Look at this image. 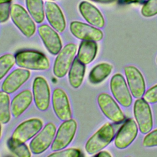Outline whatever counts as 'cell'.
Instances as JSON below:
<instances>
[{
    "label": "cell",
    "instance_id": "1",
    "mask_svg": "<svg viewBox=\"0 0 157 157\" xmlns=\"http://www.w3.org/2000/svg\"><path fill=\"white\" fill-rule=\"evenodd\" d=\"M17 66L22 68L35 71H45L50 67L47 57L41 52L34 50H23L15 56Z\"/></svg>",
    "mask_w": 157,
    "mask_h": 157
},
{
    "label": "cell",
    "instance_id": "2",
    "mask_svg": "<svg viewBox=\"0 0 157 157\" xmlns=\"http://www.w3.org/2000/svg\"><path fill=\"white\" fill-rule=\"evenodd\" d=\"M114 136L112 124L105 123L88 140L85 146L86 151L90 155L97 153L111 142Z\"/></svg>",
    "mask_w": 157,
    "mask_h": 157
},
{
    "label": "cell",
    "instance_id": "3",
    "mask_svg": "<svg viewBox=\"0 0 157 157\" xmlns=\"http://www.w3.org/2000/svg\"><path fill=\"white\" fill-rule=\"evenodd\" d=\"M10 15L13 23L24 36L31 37L34 34L35 23L31 16L21 5L12 4L10 6Z\"/></svg>",
    "mask_w": 157,
    "mask_h": 157
},
{
    "label": "cell",
    "instance_id": "4",
    "mask_svg": "<svg viewBox=\"0 0 157 157\" xmlns=\"http://www.w3.org/2000/svg\"><path fill=\"white\" fill-rule=\"evenodd\" d=\"M77 52V45L74 43L66 45L58 53L55 60L53 71L58 77H64L69 71Z\"/></svg>",
    "mask_w": 157,
    "mask_h": 157
},
{
    "label": "cell",
    "instance_id": "5",
    "mask_svg": "<svg viewBox=\"0 0 157 157\" xmlns=\"http://www.w3.org/2000/svg\"><path fill=\"white\" fill-rule=\"evenodd\" d=\"M77 128V122L74 119L71 118L64 121L57 130L52 144L51 150L52 151H58L68 146L75 136Z\"/></svg>",
    "mask_w": 157,
    "mask_h": 157
},
{
    "label": "cell",
    "instance_id": "6",
    "mask_svg": "<svg viewBox=\"0 0 157 157\" xmlns=\"http://www.w3.org/2000/svg\"><path fill=\"white\" fill-rule=\"evenodd\" d=\"M133 110L140 132L147 134L153 127V117L148 102L143 98L137 99L134 102Z\"/></svg>",
    "mask_w": 157,
    "mask_h": 157
},
{
    "label": "cell",
    "instance_id": "7",
    "mask_svg": "<svg viewBox=\"0 0 157 157\" xmlns=\"http://www.w3.org/2000/svg\"><path fill=\"white\" fill-rule=\"evenodd\" d=\"M55 133V125L51 122L47 123L31 141L29 144L31 151L36 155L45 151L52 144Z\"/></svg>",
    "mask_w": 157,
    "mask_h": 157
},
{
    "label": "cell",
    "instance_id": "8",
    "mask_svg": "<svg viewBox=\"0 0 157 157\" xmlns=\"http://www.w3.org/2000/svg\"><path fill=\"white\" fill-rule=\"evenodd\" d=\"M43 122L39 118H31L20 123L14 130L12 139L17 143H25L35 136L42 129Z\"/></svg>",
    "mask_w": 157,
    "mask_h": 157
},
{
    "label": "cell",
    "instance_id": "9",
    "mask_svg": "<svg viewBox=\"0 0 157 157\" xmlns=\"http://www.w3.org/2000/svg\"><path fill=\"white\" fill-rule=\"evenodd\" d=\"M111 92L117 101L124 107H129L132 103V96L123 76L117 73L110 80Z\"/></svg>",
    "mask_w": 157,
    "mask_h": 157
},
{
    "label": "cell",
    "instance_id": "10",
    "mask_svg": "<svg viewBox=\"0 0 157 157\" xmlns=\"http://www.w3.org/2000/svg\"><path fill=\"white\" fill-rule=\"evenodd\" d=\"M33 93L34 102L37 108L46 110L50 104V91L47 80L42 77H36L33 83Z\"/></svg>",
    "mask_w": 157,
    "mask_h": 157
},
{
    "label": "cell",
    "instance_id": "11",
    "mask_svg": "<svg viewBox=\"0 0 157 157\" xmlns=\"http://www.w3.org/2000/svg\"><path fill=\"white\" fill-rule=\"evenodd\" d=\"M98 103L102 112L112 121L119 123L124 120L122 110L115 101L107 93H101L98 97Z\"/></svg>",
    "mask_w": 157,
    "mask_h": 157
},
{
    "label": "cell",
    "instance_id": "12",
    "mask_svg": "<svg viewBox=\"0 0 157 157\" xmlns=\"http://www.w3.org/2000/svg\"><path fill=\"white\" fill-rule=\"evenodd\" d=\"M70 31L77 39L83 40L99 41L103 37V33L98 28L80 21H74L70 24Z\"/></svg>",
    "mask_w": 157,
    "mask_h": 157
},
{
    "label": "cell",
    "instance_id": "13",
    "mask_svg": "<svg viewBox=\"0 0 157 157\" xmlns=\"http://www.w3.org/2000/svg\"><path fill=\"white\" fill-rule=\"evenodd\" d=\"M137 133L136 121L132 118L128 120L118 130L114 140L115 145L119 149L126 148L134 140Z\"/></svg>",
    "mask_w": 157,
    "mask_h": 157
},
{
    "label": "cell",
    "instance_id": "14",
    "mask_svg": "<svg viewBox=\"0 0 157 157\" xmlns=\"http://www.w3.org/2000/svg\"><path fill=\"white\" fill-rule=\"evenodd\" d=\"M124 71L132 96L135 98H141L145 91V82L142 74L137 67L132 66L125 67Z\"/></svg>",
    "mask_w": 157,
    "mask_h": 157
},
{
    "label": "cell",
    "instance_id": "15",
    "mask_svg": "<svg viewBox=\"0 0 157 157\" xmlns=\"http://www.w3.org/2000/svg\"><path fill=\"white\" fill-rule=\"evenodd\" d=\"M52 106L56 117L62 121L72 118V112L66 93L61 88H56L52 94Z\"/></svg>",
    "mask_w": 157,
    "mask_h": 157
},
{
    "label": "cell",
    "instance_id": "16",
    "mask_svg": "<svg viewBox=\"0 0 157 157\" xmlns=\"http://www.w3.org/2000/svg\"><path fill=\"white\" fill-rule=\"evenodd\" d=\"M38 33L45 48L52 55H57L62 49L61 40L56 31L48 25H42L38 28Z\"/></svg>",
    "mask_w": 157,
    "mask_h": 157
},
{
    "label": "cell",
    "instance_id": "17",
    "mask_svg": "<svg viewBox=\"0 0 157 157\" xmlns=\"http://www.w3.org/2000/svg\"><path fill=\"white\" fill-rule=\"evenodd\" d=\"M30 72L28 69H16L5 78L1 85V89L8 94L15 92L29 78Z\"/></svg>",
    "mask_w": 157,
    "mask_h": 157
},
{
    "label": "cell",
    "instance_id": "18",
    "mask_svg": "<svg viewBox=\"0 0 157 157\" xmlns=\"http://www.w3.org/2000/svg\"><path fill=\"white\" fill-rule=\"evenodd\" d=\"M45 13L52 27L57 32L62 33L66 28V20L63 13L57 4L47 1L45 4Z\"/></svg>",
    "mask_w": 157,
    "mask_h": 157
},
{
    "label": "cell",
    "instance_id": "19",
    "mask_svg": "<svg viewBox=\"0 0 157 157\" xmlns=\"http://www.w3.org/2000/svg\"><path fill=\"white\" fill-rule=\"evenodd\" d=\"M80 13L83 18L91 25L101 28L105 21L101 12L94 6L87 1H82L78 6Z\"/></svg>",
    "mask_w": 157,
    "mask_h": 157
},
{
    "label": "cell",
    "instance_id": "20",
    "mask_svg": "<svg viewBox=\"0 0 157 157\" xmlns=\"http://www.w3.org/2000/svg\"><path fill=\"white\" fill-rule=\"evenodd\" d=\"M33 101V95L30 90H25L17 94L12 100L10 109L12 115L17 118L29 106Z\"/></svg>",
    "mask_w": 157,
    "mask_h": 157
},
{
    "label": "cell",
    "instance_id": "21",
    "mask_svg": "<svg viewBox=\"0 0 157 157\" xmlns=\"http://www.w3.org/2000/svg\"><path fill=\"white\" fill-rule=\"evenodd\" d=\"M98 52V45L93 40L81 42L77 52V58L82 63L88 64L95 58Z\"/></svg>",
    "mask_w": 157,
    "mask_h": 157
},
{
    "label": "cell",
    "instance_id": "22",
    "mask_svg": "<svg viewBox=\"0 0 157 157\" xmlns=\"http://www.w3.org/2000/svg\"><path fill=\"white\" fill-rule=\"evenodd\" d=\"M85 72V64L80 61L77 58L74 59L69 70V82L74 88H78L82 83Z\"/></svg>",
    "mask_w": 157,
    "mask_h": 157
},
{
    "label": "cell",
    "instance_id": "23",
    "mask_svg": "<svg viewBox=\"0 0 157 157\" xmlns=\"http://www.w3.org/2000/svg\"><path fill=\"white\" fill-rule=\"evenodd\" d=\"M113 66L107 63H102L95 66L89 74V81L92 84H98L104 80L111 73Z\"/></svg>",
    "mask_w": 157,
    "mask_h": 157
},
{
    "label": "cell",
    "instance_id": "24",
    "mask_svg": "<svg viewBox=\"0 0 157 157\" xmlns=\"http://www.w3.org/2000/svg\"><path fill=\"white\" fill-rule=\"evenodd\" d=\"M28 11L37 23H41L45 17L44 2L42 0H26Z\"/></svg>",
    "mask_w": 157,
    "mask_h": 157
},
{
    "label": "cell",
    "instance_id": "25",
    "mask_svg": "<svg viewBox=\"0 0 157 157\" xmlns=\"http://www.w3.org/2000/svg\"><path fill=\"white\" fill-rule=\"evenodd\" d=\"M10 98L8 93L4 91H0V122L7 123L10 119Z\"/></svg>",
    "mask_w": 157,
    "mask_h": 157
},
{
    "label": "cell",
    "instance_id": "26",
    "mask_svg": "<svg viewBox=\"0 0 157 157\" xmlns=\"http://www.w3.org/2000/svg\"><path fill=\"white\" fill-rule=\"evenodd\" d=\"M7 147L9 150L16 156L20 157H29L31 156L29 149L25 143L15 142L11 137L7 141Z\"/></svg>",
    "mask_w": 157,
    "mask_h": 157
},
{
    "label": "cell",
    "instance_id": "27",
    "mask_svg": "<svg viewBox=\"0 0 157 157\" xmlns=\"http://www.w3.org/2000/svg\"><path fill=\"white\" fill-rule=\"evenodd\" d=\"M15 57L10 53L0 57V80L7 74L15 63Z\"/></svg>",
    "mask_w": 157,
    "mask_h": 157
},
{
    "label": "cell",
    "instance_id": "28",
    "mask_svg": "<svg viewBox=\"0 0 157 157\" xmlns=\"http://www.w3.org/2000/svg\"><path fill=\"white\" fill-rule=\"evenodd\" d=\"M141 13L145 17H151L157 15V0H148L144 4Z\"/></svg>",
    "mask_w": 157,
    "mask_h": 157
},
{
    "label": "cell",
    "instance_id": "29",
    "mask_svg": "<svg viewBox=\"0 0 157 157\" xmlns=\"http://www.w3.org/2000/svg\"><path fill=\"white\" fill-rule=\"evenodd\" d=\"M80 156V151L77 148H67L61 151H56L48 155L54 157H78Z\"/></svg>",
    "mask_w": 157,
    "mask_h": 157
},
{
    "label": "cell",
    "instance_id": "30",
    "mask_svg": "<svg viewBox=\"0 0 157 157\" xmlns=\"http://www.w3.org/2000/svg\"><path fill=\"white\" fill-rule=\"evenodd\" d=\"M143 146L145 147H153L157 146V129L148 133L144 138Z\"/></svg>",
    "mask_w": 157,
    "mask_h": 157
},
{
    "label": "cell",
    "instance_id": "31",
    "mask_svg": "<svg viewBox=\"0 0 157 157\" xmlns=\"http://www.w3.org/2000/svg\"><path fill=\"white\" fill-rule=\"evenodd\" d=\"M144 99L148 103L157 102V85L151 87L144 93Z\"/></svg>",
    "mask_w": 157,
    "mask_h": 157
},
{
    "label": "cell",
    "instance_id": "32",
    "mask_svg": "<svg viewBox=\"0 0 157 157\" xmlns=\"http://www.w3.org/2000/svg\"><path fill=\"white\" fill-rule=\"evenodd\" d=\"M10 2L0 4V23H4L8 20L10 13Z\"/></svg>",
    "mask_w": 157,
    "mask_h": 157
},
{
    "label": "cell",
    "instance_id": "33",
    "mask_svg": "<svg viewBox=\"0 0 157 157\" xmlns=\"http://www.w3.org/2000/svg\"><path fill=\"white\" fill-rule=\"evenodd\" d=\"M96 156H101V157H110L112 155L106 151H99L97 153L94 155Z\"/></svg>",
    "mask_w": 157,
    "mask_h": 157
},
{
    "label": "cell",
    "instance_id": "34",
    "mask_svg": "<svg viewBox=\"0 0 157 157\" xmlns=\"http://www.w3.org/2000/svg\"><path fill=\"white\" fill-rule=\"evenodd\" d=\"M12 0H0V4L2 3H7V2H10Z\"/></svg>",
    "mask_w": 157,
    "mask_h": 157
},
{
    "label": "cell",
    "instance_id": "35",
    "mask_svg": "<svg viewBox=\"0 0 157 157\" xmlns=\"http://www.w3.org/2000/svg\"><path fill=\"white\" fill-rule=\"evenodd\" d=\"M1 122H0V139H1Z\"/></svg>",
    "mask_w": 157,
    "mask_h": 157
},
{
    "label": "cell",
    "instance_id": "36",
    "mask_svg": "<svg viewBox=\"0 0 157 157\" xmlns=\"http://www.w3.org/2000/svg\"><path fill=\"white\" fill-rule=\"evenodd\" d=\"M156 62H157V58H156Z\"/></svg>",
    "mask_w": 157,
    "mask_h": 157
}]
</instances>
